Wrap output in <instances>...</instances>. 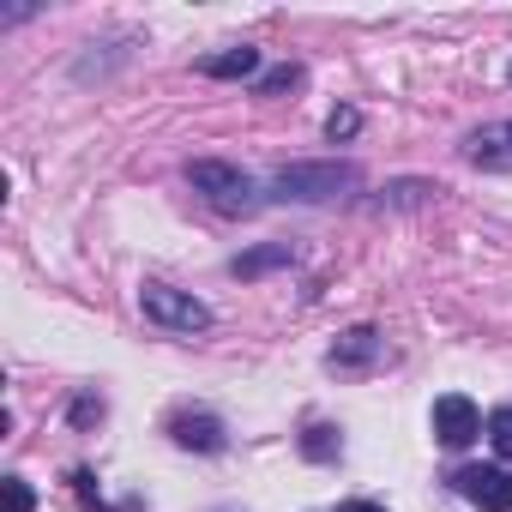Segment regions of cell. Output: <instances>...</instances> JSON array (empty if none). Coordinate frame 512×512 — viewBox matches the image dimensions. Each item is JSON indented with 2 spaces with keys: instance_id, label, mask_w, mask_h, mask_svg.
Listing matches in <instances>:
<instances>
[{
  "instance_id": "1",
  "label": "cell",
  "mask_w": 512,
  "mask_h": 512,
  "mask_svg": "<svg viewBox=\"0 0 512 512\" xmlns=\"http://www.w3.org/2000/svg\"><path fill=\"white\" fill-rule=\"evenodd\" d=\"M278 199H338V193H356L362 187V169L350 163H296V169H278Z\"/></svg>"
},
{
  "instance_id": "2",
  "label": "cell",
  "mask_w": 512,
  "mask_h": 512,
  "mask_svg": "<svg viewBox=\"0 0 512 512\" xmlns=\"http://www.w3.org/2000/svg\"><path fill=\"white\" fill-rule=\"evenodd\" d=\"M187 181H193V193H205L217 211H253V181H247L235 163L199 157V163H187Z\"/></svg>"
},
{
  "instance_id": "3",
  "label": "cell",
  "mask_w": 512,
  "mask_h": 512,
  "mask_svg": "<svg viewBox=\"0 0 512 512\" xmlns=\"http://www.w3.org/2000/svg\"><path fill=\"white\" fill-rule=\"evenodd\" d=\"M139 308H145V320H157L163 332H205V326H211V308L193 302L187 290H169V284H145V290H139Z\"/></svg>"
},
{
  "instance_id": "4",
  "label": "cell",
  "mask_w": 512,
  "mask_h": 512,
  "mask_svg": "<svg viewBox=\"0 0 512 512\" xmlns=\"http://www.w3.org/2000/svg\"><path fill=\"white\" fill-rule=\"evenodd\" d=\"M452 482H458V494H464L470 506H482V512H512V470H500V464H464Z\"/></svg>"
},
{
  "instance_id": "5",
  "label": "cell",
  "mask_w": 512,
  "mask_h": 512,
  "mask_svg": "<svg viewBox=\"0 0 512 512\" xmlns=\"http://www.w3.org/2000/svg\"><path fill=\"white\" fill-rule=\"evenodd\" d=\"M476 434H482V416H476V404H470L464 392L434 398V440H440V446H470Z\"/></svg>"
},
{
  "instance_id": "6",
  "label": "cell",
  "mask_w": 512,
  "mask_h": 512,
  "mask_svg": "<svg viewBox=\"0 0 512 512\" xmlns=\"http://www.w3.org/2000/svg\"><path fill=\"white\" fill-rule=\"evenodd\" d=\"M464 151H470V163H482V169H512V121H488V127H476Z\"/></svg>"
},
{
  "instance_id": "7",
  "label": "cell",
  "mask_w": 512,
  "mask_h": 512,
  "mask_svg": "<svg viewBox=\"0 0 512 512\" xmlns=\"http://www.w3.org/2000/svg\"><path fill=\"white\" fill-rule=\"evenodd\" d=\"M199 73H205V79H253V73H260V49H223V55H205Z\"/></svg>"
},
{
  "instance_id": "8",
  "label": "cell",
  "mask_w": 512,
  "mask_h": 512,
  "mask_svg": "<svg viewBox=\"0 0 512 512\" xmlns=\"http://www.w3.org/2000/svg\"><path fill=\"white\" fill-rule=\"evenodd\" d=\"M175 440L199 452H223V422L217 416H175Z\"/></svg>"
},
{
  "instance_id": "9",
  "label": "cell",
  "mask_w": 512,
  "mask_h": 512,
  "mask_svg": "<svg viewBox=\"0 0 512 512\" xmlns=\"http://www.w3.org/2000/svg\"><path fill=\"white\" fill-rule=\"evenodd\" d=\"M386 344H380V332H368V326H356V332H344L338 338V350H332V362H344V368H362V362H374Z\"/></svg>"
},
{
  "instance_id": "10",
  "label": "cell",
  "mask_w": 512,
  "mask_h": 512,
  "mask_svg": "<svg viewBox=\"0 0 512 512\" xmlns=\"http://www.w3.org/2000/svg\"><path fill=\"white\" fill-rule=\"evenodd\" d=\"M284 260H290V247H260V253H241L235 272H241V278H260V272H272V266H284Z\"/></svg>"
},
{
  "instance_id": "11",
  "label": "cell",
  "mask_w": 512,
  "mask_h": 512,
  "mask_svg": "<svg viewBox=\"0 0 512 512\" xmlns=\"http://www.w3.org/2000/svg\"><path fill=\"white\" fill-rule=\"evenodd\" d=\"M488 446H494V452H500V458H512V404H506V410H494V416H488Z\"/></svg>"
},
{
  "instance_id": "12",
  "label": "cell",
  "mask_w": 512,
  "mask_h": 512,
  "mask_svg": "<svg viewBox=\"0 0 512 512\" xmlns=\"http://www.w3.org/2000/svg\"><path fill=\"white\" fill-rule=\"evenodd\" d=\"M290 85H302V67H272L260 79V91H290Z\"/></svg>"
},
{
  "instance_id": "13",
  "label": "cell",
  "mask_w": 512,
  "mask_h": 512,
  "mask_svg": "<svg viewBox=\"0 0 512 512\" xmlns=\"http://www.w3.org/2000/svg\"><path fill=\"white\" fill-rule=\"evenodd\" d=\"M332 446H338V440H332V428H308V440H302V452H308V458H332Z\"/></svg>"
},
{
  "instance_id": "14",
  "label": "cell",
  "mask_w": 512,
  "mask_h": 512,
  "mask_svg": "<svg viewBox=\"0 0 512 512\" xmlns=\"http://www.w3.org/2000/svg\"><path fill=\"white\" fill-rule=\"evenodd\" d=\"M31 506H37L31 482H19V476H13V482H7V512H31Z\"/></svg>"
},
{
  "instance_id": "15",
  "label": "cell",
  "mask_w": 512,
  "mask_h": 512,
  "mask_svg": "<svg viewBox=\"0 0 512 512\" xmlns=\"http://www.w3.org/2000/svg\"><path fill=\"white\" fill-rule=\"evenodd\" d=\"M326 133H332V139H350V133H356V109H332Z\"/></svg>"
},
{
  "instance_id": "16",
  "label": "cell",
  "mask_w": 512,
  "mask_h": 512,
  "mask_svg": "<svg viewBox=\"0 0 512 512\" xmlns=\"http://www.w3.org/2000/svg\"><path fill=\"white\" fill-rule=\"evenodd\" d=\"M338 512H386V506H368V500H350V506H338Z\"/></svg>"
}]
</instances>
